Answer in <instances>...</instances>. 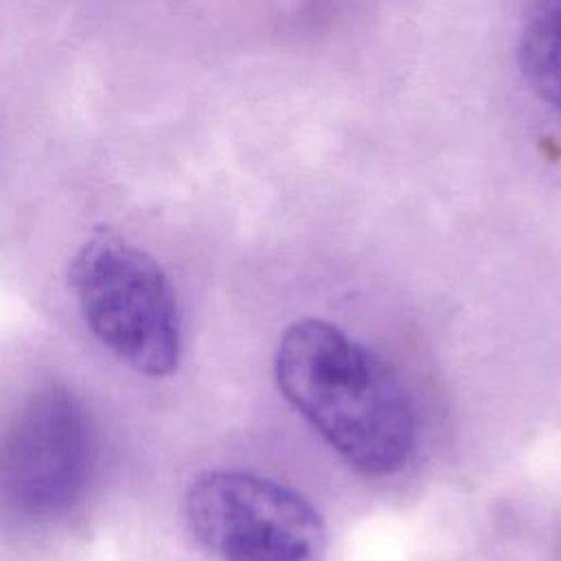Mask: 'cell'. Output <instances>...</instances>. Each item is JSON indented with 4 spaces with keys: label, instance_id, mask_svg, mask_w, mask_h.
<instances>
[{
    "label": "cell",
    "instance_id": "1",
    "mask_svg": "<svg viewBox=\"0 0 561 561\" xmlns=\"http://www.w3.org/2000/svg\"><path fill=\"white\" fill-rule=\"evenodd\" d=\"M276 383L302 419L366 476H392L416 449V414L392 368L331 322L289 324L274 357Z\"/></svg>",
    "mask_w": 561,
    "mask_h": 561
},
{
    "label": "cell",
    "instance_id": "2",
    "mask_svg": "<svg viewBox=\"0 0 561 561\" xmlns=\"http://www.w3.org/2000/svg\"><path fill=\"white\" fill-rule=\"evenodd\" d=\"M68 285L77 309L118 362L147 377L171 375L182 357L180 309L160 263L101 228L75 252Z\"/></svg>",
    "mask_w": 561,
    "mask_h": 561
},
{
    "label": "cell",
    "instance_id": "3",
    "mask_svg": "<svg viewBox=\"0 0 561 561\" xmlns=\"http://www.w3.org/2000/svg\"><path fill=\"white\" fill-rule=\"evenodd\" d=\"M96 434L83 401L66 386L31 392L0 432V511L48 524L85 497Z\"/></svg>",
    "mask_w": 561,
    "mask_h": 561
},
{
    "label": "cell",
    "instance_id": "4",
    "mask_svg": "<svg viewBox=\"0 0 561 561\" xmlns=\"http://www.w3.org/2000/svg\"><path fill=\"white\" fill-rule=\"evenodd\" d=\"M184 515L217 561H324L327 554V526L316 506L256 473H199L186 491Z\"/></svg>",
    "mask_w": 561,
    "mask_h": 561
},
{
    "label": "cell",
    "instance_id": "5",
    "mask_svg": "<svg viewBox=\"0 0 561 561\" xmlns=\"http://www.w3.org/2000/svg\"><path fill=\"white\" fill-rule=\"evenodd\" d=\"M519 66L528 85L561 112V0H537L519 35Z\"/></svg>",
    "mask_w": 561,
    "mask_h": 561
}]
</instances>
